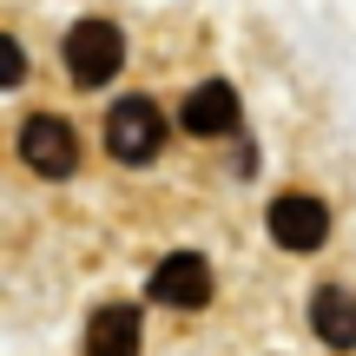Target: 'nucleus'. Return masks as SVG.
Instances as JSON below:
<instances>
[{"mask_svg": "<svg viewBox=\"0 0 356 356\" xmlns=\"http://www.w3.org/2000/svg\"><path fill=\"white\" fill-rule=\"evenodd\" d=\"M264 225H270V244L291 251V257L317 251V244L330 238V211H323V198H310V191H277L270 211H264Z\"/></svg>", "mask_w": 356, "mask_h": 356, "instance_id": "obj_3", "label": "nucleus"}, {"mask_svg": "<svg viewBox=\"0 0 356 356\" xmlns=\"http://www.w3.org/2000/svg\"><path fill=\"white\" fill-rule=\"evenodd\" d=\"M106 152L119 165H145V159L165 152V113L152 99H119L106 113Z\"/></svg>", "mask_w": 356, "mask_h": 356, "instance_id": "obj_2", "label": "nucleus"}, {"mask_svg": "<svg viewBox=\"0 0 356 356\" xmlns=\"http://www.w3.org/2000/svg\"><path fill=\"white\" fill-rule=\"evenodd\" d=\"M60 60H66V79L73 86H106V79L126 66V33H119L113 20H79V26H66V40H60Z\"/></svg>", "mask_w": 356, "mask_h": 356, "instance_id": "obj_1", "label": "nucleus"}, {"mask_svg": "<svg viewBox=\"0 0 356 356\" xmlns=\"http://www.w3.org/2000/svg\"><path fill=\"white\" fill-rule=\"evenodd\" d=\"M178 119H185L191 139H231L238 119H244L238 86H231V79H204V86H191V99L178 106Z\"/></svg>", "mask_w": 356, "mask_h": 356, "instance_id": "obj_6", "label": "nucleus"}, {"mask_svg": "<svg viewBox=\"0 0 356 356\" xmlns=\"http://www.w3.org/2000/svg\"><path fill=\"white\" fill-rule=\"evenodd\" d=\"M152 304H165V310H204L211 304V264H204L198 251H172V257H159V270H152Z\"/></svg>", "mask_w": 356, "mask_h": 356, "instance_id": "obj_5", "label": "nucleus"}, {"mask_svg": "<svg viewBox=\"0 0 356 356\" xmlns=\"http://www.w3.org/2000/svg\"><path fill=\"white\" fill-rule=\"evenodd\" d=\"M86 356H139V310L132 304H106L86 323Z\"/></svg>", "mask_w": 356, "mask_h": 356, "instance_id": "obj_8", "label": "nucleus"}, {"mask_svg": "<svg viewBox=\"0 0 356 356\" xmlns=\"http://www.w3.org/2000/svg\"><path fill=\"white\" fill-rule=\"evenodd\" d=\"M20 73H26L20 40H0V86H20Z\"/></svg>", "mask_w": 356, "mask_h": 356, "instance_id": "obj_9", "label": "nucleus"}, {"mask_svg": "<svg viewBox=\"0 0 356 356\" xmlns=\"http://www.w3.org/2000/svg\"><path fill=\"white\" fill-rule=\"evenodd\" d=\"M13 152H20V165H26V172H40V178H66V172L79 165L73 126H66V119H53V113L20 119V139H13Z\"/></svg>", "mask_w": 356, "mask_h": 356, "instance_id": "obj_4", "label": "nucleus"}, {"mask_svg": "<svg viewBox=\"0 0 356 356\" xmlns=\"http://www.w3.org/2000/svg\"><path fill=\"white\" fill-rule=\"evenodd\" d=\"M310 330L330 350H356V291L350 284H317V297H310Z\"/></svg>", "mask_w": 356, "mask_h": 356, "instance_id": "obj_7", "label": "nucleus"}]
</instances>
